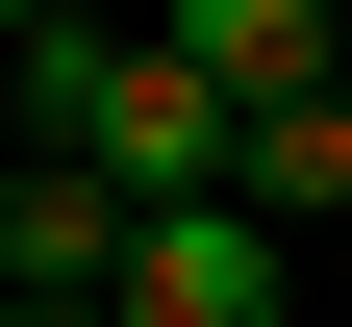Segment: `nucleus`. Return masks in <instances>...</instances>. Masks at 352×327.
I'll return each mask as SVG.
<instances>
[{
  "mask_svg": "<svg viewBox=\"0 0 352 327\" xmlns=\"http://www.w3.org/2000/svg\"><path fill=\"white\" fill-rule=\"evenodd\" d=\"M76 151H101L126 202H201V176L252 151V101H227L201 51H176V25H126V51H101V101H76Z\"/></svg>",
  "mask_w": 352,
  "mask_h": 327,
  "instance_id": "f257e3e1",
  "label": "nucleus"
},
{
  "mask_svg": "<svg viewBox=\"0 0 352 327\" xmlns=\"http://www.w3.org/2000/svg\"><path fill=\"white\" fill-rule=\"evenodd\" d=\"M101 327H277V226L201 176V202H126V277H101Z\"/></svg>",
  "mask_w": 352,
  "mask_h": 327,
  "instance_id": "f03ea898",
  "label": "nucleus"
},
{
  "mask_svg": "<svg viewBox=\"0 0 352 327\" xmlns=\"http://www.w3.org/2000/svg\"><path fill=\"white\" fill-rule=\"evenodd\" d=\"M101 277H126V176L25 126V151H0V302H101Z\"/></svg>",
  "mask_w": 352,
  "mask_h": 327,
  "instance_id": "7ed1b4c3",
  "label": "nucleus"
},
{
  "mask_svg": "<svg viewBox=\"0 0 352 327\" xmlns=\"http://www.w3.org/2000/svg\"><path fill=\"white\" fill-rule=\"evenodd\" d=\"M227 202L277 226V252H302V226H352V101H327V76H302V101H252V151H227Z\"/></svg>",
  "mask_w": 352,
  "mask_h": 327,
  "instance_id": "20e7f679",
  "label": "nucleus"
},
{
  "mask_svg": "<svg viewBox=\"0 0 352 327\" xmlns=\"http://www.w3.org/2000/svg\"><path fill=\"white\" fill-rule=\"evenodd\" d=\"M151 25H176V51H201V76H227V101H302V76H327V25H352V0H151Z\"/></svg>",
  "mask_w": 352,
  "mask_h": 327,
  "instance_id": "39448f33",
  "label": "nucleus"
},
{
  "mask_svg": "<svg viewBox=\"0 0 352 327\" xmlns=\"http://www.w3.org/2000/svg\"><path fill=\"white\" fill-rule=\"evenodd\" d=\"M0 327H101V302H0Z\"/></svg>",
  "mask_w": 352,
  "mask_h": 327,
  "instance_id": "423d86ee",
  "label": "nucleus"
},
{
  "mask_svg": "<svg viewBox=\"0 0 352 327\" xmlns=\"http://www.w3.org/2000/svg\"><path fill=\"white\" fill-rule=\"evenodd\" d=\"M327 101H352V25H327Z\"/></svg>",
  "mask_w": 352,
  "mask_h": 327,
  "instance_id": "0eeeda50",
  "label": "nucleus"
},
{
  "mask_svg": "<svg viewBox=\"0 0 352 327\" xmlns=\"http://www.w3.org/2000/svg\"><path fill=\"white\" fill-rule=\"evenodd\" d=\"M101 25H151V0H101Z\"/></svg>",
  "mask_w": 352,
  "mask_h": 327,
  "instance_id": "6e6552de",
  "label": "nucleus"
}]
</instances>
